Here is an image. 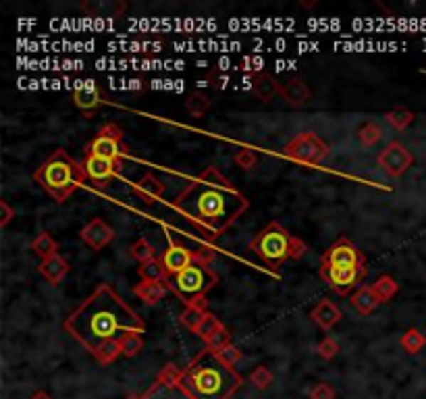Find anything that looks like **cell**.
Returning <instances> with one entry per match:
<instances>
[{
  "mask_svg": "<svg viewBox=\"0 0 426 399\" xmlns=\"http://www.w3.org/2000/svg\"><path fill=\"white\" fill-rule=\"evenodd\" d=\"M29 399H53V395L50 393H46V391H36L33 395Z\"/></svg>",
  "mask_w": 426,
  "mask_h": 399,
  "instance_id": "cell-43",
  "label": "cell"
},
{
  "mask_svg": "<svg viewBox=\"0 0 426 399\" xmlns=\"http://www.w3.org/2000/svg\"><path fill=\"white\" fill-rule=\"evenodd\" d=\"M169 289V281H139L134 287V293L144 306H156Z\"/></svg>",
  "mask_w": 426,
  "mask_h": 399,
  "instance_id": "cell-21",
  "label": "cell"
},
{
  "mask_svg": "<svg viewBox=\"0 0 426 399\" xmlns=\"http://www.w3.org/2000/svg\"><path fill=\"white\" fill-rule=\"evenodd\" d=\"M127 399H196L183 385L177 383H164L160 378H154V383L144 391V393H135Z\"/></svg>",
  "mask_w": 426,
  "mask_h": 399,
  "instance_id": "cell-15",
  "label": "cell"
},
{
  "mask_svg": "<svg viewBox=\"0 0 426 399\" xmlns=\"http://www.w3.org/2000/svg\"><path fill=\"white\" fill-rule=\"evenodd\" d=\"M322 281L339 295H349L353 289L362 287L360 283L366 277V266L362 268H341V266H324L319 268Z\"/></svg>",
  "mask_w": 426,
  "mask_h": 399,
  "instance_id": "cell-10",
  "label": "cell"
},
{
  "mask_svg": "<svg viewBox=\"0 0 426 399\" xmlns=\"http://www.w3.org/2000/svg\"><path fill=\"white\" fill-rule=\"evenodd\" d=\"M400 344L403 347V351L405 353H410V356H416V353H420L426 346V337L425 333H420L418 329H408L403 335L400 337Z\"/></svg>",
  "mask_w": 426,
  "mask_h": 399,
  "instance_id": "cell-29",
  "label": "cell"
},
{
  "mask_svg": "<svg viewBox=\"0 0 426 399\" xmlns=\"http://www.w3.org/2000/svg\"><path fill=\"white\" fill-rule=\"evenodd\" d=\"M252 92L260 102H270L277 94H281V83L268 71H258L252 75Z\"/></svg>",
  "mask_w": 426,
  "mask_h": 399,
  "instance_id": "cell-20",
  "label": "cell"
},
{
  "mask_svg": "<svg viewBox=\"0 0 426 399\" xmlns=\"http://www.w3.org/2000/svg\"><path fill=\"white\" fill-rule=\"evenodd\" d=\"M320 265L341 266V268H362V266H366V256L347 238H339L335 243H331L329 250L322 254Z\"/></svg>",
  "mask_w": 426,
  "mask_h": 399,
  "instance_id": "cell-11",
  "label": "cell"
},
{
  "mask_svg": "<svg viewBox=\"0 0 426 399\" xmlns=\"http://www.w3.org/2000/svg\"><path fill=\"white\" fill-rule=\"evenodd\" d=\"M279 96L292 108H302L310 102L312 92H310L306 81L299 80V78H293V80L281 83V94Z\"/></svg>",
  "mask_w": 426,
  "mask_h": 399,
  "instance_id": "cell-18",
  "label": "cell"
},
{
  "mask_svg": "<svg viewBox=\"0 0 426 399\" xmlns=\"http://www.w3.org/2000/svg\"><path fill=\"white\" fill-rule=\"evenodd\" d=\"M211 107H213V100L204 92H200V90L191 92L186 98V110L189 115L198 117V119H202L211 110Z\"/></svg>",
  "mask_w": 426,
  "mask_h": 399,
  "instance_id": "cell-28",
  "label": "cell"
},
{
  "mask_svg": "<svg viewBox=\"0 0 426 399\" xmlns=\"http://www.w3.org/2000/svg\"><path fill=\"white\" fill-rule=\"evenodd\" d=\"M33 181L42 187L56 204L67 202L75 189L87 181L83 164L67 154L63 148H56L48 159L33 171Z\"/></svg>",
  "mask_w": 426,
  "mask_h": 399,
  "instance_id": "cell-4",
  "label": "cell"
},
{
  "mask_svg": "<svg viewBox=\"0 0 426 399\" xmlns=\"http://www.w3.org/2000/svg\"><path fill=\"white\" fill-rule=\"evenodd\" d=\"M31 250H33V254L40 258V262L42 260H48V258H53L58 254V241L54 240L50 233H46V231H42V233H38L33 241H31Z\"/></svg>",
  "mask_w": 426,
  "mask_h": 399,
  "instance_id": "cell-24",
  "label": "cell"
},
{
  "mask_svg": "<svg viewBox=\"0 0 426 399\" xmlns=\"http://www.w3.org/2000/svg\"><path fill=\"white\" fill-rule=\"evenodd\" d=\"M216 283H218V277L214 275L208 262H202V260L169 277V287L181 299V304L200 308V310H208L206 293L211 292Z\"/></svg>",
  "mask_w": 426,
  "mask_h": 399,
  "instance_id": "cell-6",
  "label": "cell"
},
{
  "mask_svg": "<svg viewBox=\"0 0 426 399\" xmlns=\"http://www.w3.org/2000/svg\"><path fill=\"white\" fill-rule=\"evenodd\" d=\"M250 250L268 268L279 270L287 260H299L308 252V245H306V241L292 235L281 223L272 220L250 241Z\"/></svg>",
  "mask_w": 426,
  "mask_h": 399,
  "instance_id": "cell-5",
  "label": "cell"
},
{
  "mask_svg": "<svg viewBox=\"0 0 426 399\" xmlns=\"http://www.w3.org/2000/svg\"><path fill=\"white\" fill-rule=\"evenodd\" d=\"M283 154L293 162L314 166L329 156V144L314 132H299L283 146Z\"/></svg>",
  "mask_w": 426,
  "mask_h": 399,
  "instance_id": "cell-8",
  "label": "cell"
},
{
  "mask_svg": "<svg viewBox=\"0 0 426 399\" xmlns=\"http://www.w3.org/2000/svg\"><path fill=\"white\" fill-rule=\"evenodd\" d=\"M69 270H71V265H69L67 258H63L60 254H56V256L48 258V260H42V262L38 265V272H40L50 285H58V283L69 275Z\"/></svg>",
  "mask_w": 426,
  "mask_h": 399,
  "instance_id": "cell-22",
  "label": "cell"
},
{
  "mask_svg": "<svg viewBox=\"0 0 426 399\" xmlns=\"http://www.w3.org/2000/svg\"><path fill=\"white\" fill-rule=\"evenodd\" d=\"M371 287H373V292L376 293V297L380 299V304L391 302V299L395 297V293L400 292V285H398V281H395L391 275H380Z\"/></svg>",
  "mask_w": 426,
  "mask_h": 399,
  "instance_id": "cell-26",
  "label": "cell"
},
{
  "mask_svg": "<svg viewBox=\"0 0 426 399\" xmlns=\"http://www.w3.org/2000/svg\"><path fill=\"white\" fill-rule=\"evenodd\" d=\"M349 304L360 312V314H371L374 312L376 308H378V304H380V299L376 297V293L373 292V287L371 285H362V287H358L356 292L349 295Z\"/></svg>",
  "mask_w": 426,
  "mask_h": 399,
  "instance_id": "cell-23",
  "label": "cell"
},
{
  "mask_svg": "<svg viewBox=\"0 0 426 399\" xmlns=\"http://www.w3.org/2000/svg\"><path fill=\"white\" fill-rule=\"evenodd\" d=\"M316 351H319V356L322 360H333V358L339 353V344H337L333 337H324V339H320L319 341Z\"/></svg>",
  "mask_w": 426,
  "mask_h": 399,
  "instance_id": "cell-38",
  "label": "cell"
},
{
  "mask_svg": "<svg viewBox=\"0 0 426 399\" xmlns=\"http://www.w3.org/2000/svg\"><path fill=\"white\" fill-rule=\"evenodd\" d=\"M137 275L142 277V281H169V270L162 262V258H152L144 265H139Z\"/></svg>",
  "mask_w": 426,
  "mask_h": 399,
  "instance_id": "cell-25",
  "label": "cell"
},
{
  "mask_svg": "<svg viewBox=\"0 0 426 399\" xmlns=\"http://www.w3.org/2000/svg\"><path fill=\"white\" fill-rule=\"evenodd\" d=\"M156 378L164 381V383H177V385H181L183 383V371L177 364L169 362L166 366H162V371H160Z\"/></svg>",
  "mask_w": 426,
  "mask_h": 399,
  "instance_id": "cell-37",
  "label": "cell"
},
{
  "mask_svg": "<svg viewBox=\"0 0 426 399\" xmlns=\"http://www.w3.org/2000/svg\"><path fill=\"white\" fill-rule=\"evenodd\" d=\"M385 121H387L393 129H398V132H405V129L416 121V115H414L410 108L398 107L385 112Z\"/></svg>",
  "mask_w": 426,
  "mask_h": 399,
  "instance_id": "cell-27",
  "label": "cell"
},
{
  "mask_svg": "<svg viewBox=\"0 0 426 399\" xmlns=\"http://www.w3.org/2000/svg\"><path fill=\"white\" fill-rule=\"evenodd\" d=\"M73 102L87 119H92L94 110L102 107V94L94 81H80V85L73 90Z\"/></svg>",
  "mask_w": 426,
  "mask_h": 399,
  "instance_id": "cell-16",
  "label": "cell"
},
{
  "mask_svg": "<svg viewBox=\"0 0 426 399\" xmlns=\"http://www.w3.org/2000/svg\"><path fill=\"white\" fill-rule=\"evenodd\" d=\"M13 216H15V208L6 200H2L0 202V227H6L13 220Z\"/></svg>",
  "mask_w": 426,
  "mask_h": 399,
  "instance_id": "cell-42",
  "label": "cell"
},
{
  "mask_svg": "<svg viewBox=\"0 0 426 399\" xmlns=\"http://www.w3.org/2000/svg\"><path fill=\"white\" fill-rule=\"evenodd\" d=\"M233 162L240 166L241 171H252L256 164H258V154L254 150H247V148H241L233 154Z\"/></svg>",
  "mask_w": 426,
  "mask_h": 399,
  "instance_id": "cell-36",
  "label": "cell"
},
{
  "mask_svg": "<svg viewBox=\"0 0 426 399\" xmlns=\"http://www.w3.org/2000/svg\"><path fill=\"white\" fill-rule=\"evenodd\" d=\"M132 189L135 191V196H137L144 204H148V206L160 202V200L164 198V191H166L164 183L160 181L154 173H146L142 179L135 181L134 186H132Z\"/></svg>",
  "mask_w": 426,
  "mask_h": 399,
  "instance_id": "cell-17",
  "label": "cell"
},
{
  "mask_svg": "<svg viewBox=\"0 0 426 399\" xmlns=\"http://www.w3.org/2000/svg\"><path fill=\"white\" fill-rule=\"evenodd\" d=\"M181 385L196 399H231L243 385V376L227 366L211 347H204L187 364Z\"/></svg>",
  "mask_w": 426,
  "mask_h": 399,
  "instance_id": "cell-3",
  "label": "cell"
},
{
  "mask_svg": "<svg viewBox=\"0 0 426 399\" xmlns=\"http://www.w3.org/2000/svg\"><path fill=\"white\" fill-rule=\"evenodd\" d=\"M127 154H129V148L123 139V129L110 121L105 123L85 146V156L115 160V162H123V164H125Z\"/></svg>",
  "mask_w": 426,
  "mask_h": 399,
  "instance_id": "cell-7",
  "label": "cell"
},
{
  "mask_svg": "<svg viewBox=\"0 0 426 399\" xmlns=\"http://www.w3.org/2000/svg\"><path fill=\"white\" fill-rule=\"evenodd\" d=\"M358 139H360V144L362 146H366V148H373L376 146L378 142H380V137H383V127L376 123V121H366V123H362L360 127H358Z\"/></svg>",
  "mask_w": 426,
  "mask_h": 399,
  "instance_id": "cell-30",
  "label": "cell"
},
{
  "mask_svg": "<svg viewBox=\"0 0 426 399\" xmlns=\"http://www.w3.org/2000/svg\"><path fill=\"white\" fill-rule=\"evenodd\" d=\"M173 208L204 240L216 241L250 208V200L216 166H208L173 200Z\"/></svg>",
  "mask_w": 426,
  "mask_h": 399,
  "instance_id": "cell-1",
  "label": "cell"
},
{
  "mask_svg": "<svg viewBox=\"0 0 426 399\" xmlns=\"http://www.w3.org/2000/svg\"><path fill=\"white\" fill-rule=\"evenodd\" d=\"M227 366H233L235 368V364L241 360V351L238 347L233 346V344H229V346H225L223 349H218V351H214Z\"/></svg>",
  "mask_w": 426,
  "mask_h": 399,
  "instance_id": "cell-40",
  "label": "cell"
},
{
  "mask_svg": "<svg viewBox=\"0 0 426 399\" xmlns=\"http://www.w3.org/2000/svg\"><path fill=\"white\" fill-rule=\"evenodd\" d=\"M223 326H225V324L216 319L213 312H206V319H204V322L200 324V329H198V333H196V335H198L202 341H208L214 333H216V331H220Z\"/></svg>",
  "mask_w": 426,
  "mask_h": 399,
  "instance_id": "cell-34",
  "label": "cell"
},
{
  "mask_svg": "<svg viewBox=\"0 0 426 399\" xmlns=\"http://www.w3.org/2000/svg\"><path fill=\"white\" fill-rule=\"evenodd\" d=\"M129 254H132V258H135L139 265H144V262L156 258V248L146 240V238H139V240L134 241V245L129 248Z\"/></svg>",
  "mask_w": 426,
  "mask_h": 399,
  "instance_id": "cell-32",
  "label": "cell"
},
{
  "mask_svg": "<svg viewBox=\"0 0 426 399\" xmlns=\"http://www.w3.org/2000/svg\"><path fill=\"white\" fill-rule=\"evenodd\" d=\"M206 312L208 310H200V308H191V306H186V310L181 312V316H179V322L186 326L189 333H198V329H200V324L204 322L206 319Z\"/></svg>",
  "mask_w": 426,
  "mask_h": 399,
  "instance_id": "cell-31",
  "label": "cell"
},
{
  "mask_svg": "<svg viewBox=\"0 0 426 399\" xmlns=\"http://www.w3.org/2000/svg\"><path fill=\"white\" fill-rule=\"evenodd\" d=\"M310 319L319 324L322 331H331L335 324H339L344 319V312L339 310L337 304H333L331 299H322L312 310H310Z\"/></svg>",
  "mask_w": 426,
  "mask_h": 399,
  "instance_id": "cell-19",
  "label": "cell"
},
{
  "mask_svg": "<svg viewBox=\"0 0 426 399\" xmlns=\"http://www.w3.org/2000/svg\"><path fill=\"white\" fill-rule=\"evenodd\" d=\"M250 381L254 383V387H256V389L265 391V389H268V387L272 385V381H275V374L270 373L267 366H256V368L250 373Z\"/></svg>",
  "mask_w": 426,
  "mask_h": 399,
  "instance_id": "cell-35",
  "label": "cell"
},
{
  "mask_svg": "<svg viewBox=\"0 0 426 399\" xmlns=\"http://www.w3.org/2000/svg\"><path fill=\"white\" fill-rule=\"evenodd\" d=\"M63 329L96 356L108 344L121 341L129 333H144L146 322L110 285L102 283L65 319Z\"/></svg>",
  "mask_w": 426,
  "mask_h": 399,
  "instance_id": "cell-2",
  "label": "cell"
},
{
  "mask_svg": "<svg viewBox=\"0 0 426 399\" xmlns=\"http://www.w3.org/2000/svg\"><path fill=\"white\" fill-rule=\"evenodd\" d=\"M80 240L87 243L94 252H100L115 240V229L102 218H92L80 231Z\"/></svg>",
  "mask_w": 426,
  "mask_h": 399,
  "instance_id": "cell-14",
  "label": "cell"
},
{
  "mask_svg": "<svg viewBox=\"0 0 426 399\" xmlns=\"http://www.w3.org/2000/svg\"><path fill=\"white\" fill-rule=\"evenodd\" d=\"M308 395L310 399H335V389L329 383H316Z\"/></svg>",
  "mask_w": 426,
  "mask_h": 399,
  "instance_id": "cell-41",
  "label": "cell"
},
{
  "mask_svg": "<svg viewBox=\"0 0 426 399\" xmlns=\"http://www.w3.org/2000/svg\"><path fill=\"white\" fill-rule=\"evenodd\" d=\"M204 344H206V347H211L213 351H218V349H223V347L231 344V333H229L227 326H223L220 331H216L213 337L208 341H204Z\"/></svg>",
  "mask_w": 426,
  "mask_h": 399,
  "instance_id": "cell-39",
  "label": "cell"
},
{
  "mask_svg": "<svg viewBox=\"0 0 426 399\" xmlns=\"http://www.w3.org/2000/svg\"><path fill=\"white\" fill-rule=\"evenodd\" d=\"M378 166L391 177V179H400L401 175H405V171L414 164L412 152L401 144V142H389L376 156Z\"/></svg>",
  "mask_w": 426,
  "mask_h": 399,
  "instance_id": "cell-12",
  "label": "cell"
},
{
  "mask_svg": "<svg viewBox=\"0 0 426 399\" xmlns=\"http://www.w3.org/2000/svg\"><path fill=\"white\" fill-rule=\"evenodd\" d=\"M119 346H121V353L125 358H134V356H137L144 349V339H142L139 333H129V335H125L119 341Z\"/></svg>",
  "mask_w": 426,
  "mask_h": 399,
  "instance_id": "cell-33",
  "label": "cell"
},
{
  "mask_svg": "<svg viewBox=\"0 0 426 399\" xmlns=\"http://www.w3.org/2000/svg\"><path fill=\"white\" fill-rule=\"evenodd\" d=\"M166 241H169V245H166V250H164V254L160 258H162V262H164L166 270H169V277L181 272L183 268L193 265V262H198V260L208 262V265L213 262L214 252L208 250V248H204V250H189L187 245L173 240V235L169 231H166Z\"/></svg>",
  "mask_w": 426,
  "mask_h": 399,
  "instance_id": "cell-9",
  "label": "cell"
},
{
  "mask_svg": "<svg viewBox=\"0 0 426 399\" xmlns=\"http://www.w3.org/2000/svg\"><path fill=\"white\" fill-rule=\"evenodd\" d=\"M125 169L123 162H115V160L96 159V156H83V171L87 181H92L96 189H107L108 183L121 175V171Z\"/></svg>",
  "mask_w": 426,
  "mask_h": 399,
  "instance_id": "cell-13",
  "label": "cell"
}]
</instances>
